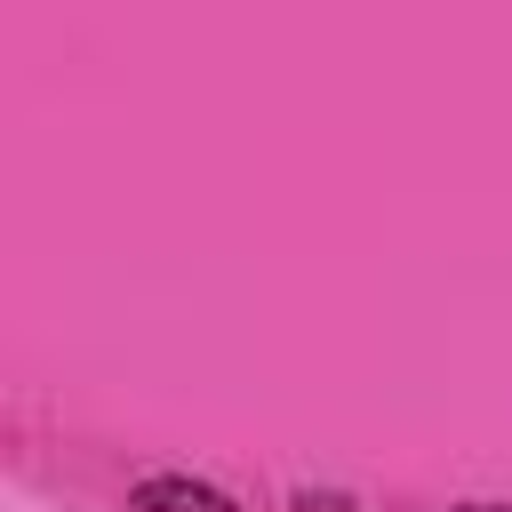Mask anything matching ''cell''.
<instances>
[{"label": "cell", "mask_w": 512, "mask_h": 512, "mask_svg": "<svg viewBox=\"0 0 512 512\" xmlns=\"http://www.w3.org/2000/svg\"><path fill=\"white\" fill-rule=\"evenodd\" d=\"M464 512H504V504H464Z\"/></svg>", "instance_id": "cell-2"}, {"label": "cell", "mask_w": 512, "mask_h": 512, "mask_svg": "<svg viewBox=\"0 0 512 512\" xmlns=\"http://www.w3.org/2000/svg\"><path fill=\"white\" fill-rule=\"evenodd\" d=\"M136 512H240L224 488H200V480H176V472H160V480H136V496H128Z\"/></svg>", "instance_id": "cell-1"}]
</instances>
